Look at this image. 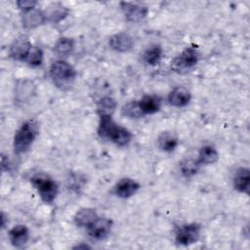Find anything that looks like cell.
<instances>
[{
	"label": "cell",
	"mask_w": 250,
	"mask_h": 250,
	"mask_svg": "<svg viewBox=\"0 0 250 250\" xmlns=\"http://www.w3.org/2000/svg\"><path fill=\"white\" fill-rule=\"evenodd\" d=\"M161 98L157 95H145L141 100H138L140 109L144 116L151 115L160 110Z\"/></svg>",
	"instance_id": "cell-16"
},
{
	"label": "cell",
	"mask_w": 250,
	"mask_h": 250,
	"mask_svg": "<svg viewBox=\"0 0 250 250\" xmlns=\"http://www.w3.org/2000/svg\"><path fill=\"white\" fill-rule=\"evenodd\" d=\"M97 133L101 139L110 141L120 147L128 146L133 139L132 133L127 128L115 123L110 115L100 116Z\"/></svg>",
	"instance_id": "cell-1"
},
{
	"label": "cell",
	"mask_w": 250,
	"mask_h": 250,
	"mask_svg": "<svg viewBox=\"0 0 250 250\" xmlns=\"http://www.w3.org/2000/svg\"><path fill=\"white\" fill-rule=\"evenodd\" d=\"M116 107H117L116 101L109 96L102 97L96 104V110L99 116L101 115L112 116V113L115 111Z\"/></svg>",
	"instance_id": "cell-21"
},
{
	"label": "cell",
	"mask_w": 250,
	"mask_h": 250,
	"mask_svg": "<svg viewBox=\"0 0 250 250\" xmlns=\"http://www.w3.org/2000/svg\"><path fill=\"white\" fill-rule=\"evenodd\" d=\"M121 114L125 117L134 118V119L141 118V117L144 116L141 109H140L139 103H138L137 100L130 101V102L126 103L121 108Z\"/></svg>",
	"instance_id": "cell-26"
},
{
	"label": "cell",
	"mask_w": 250,
	"mask_h": 250,
	"mask_svg": "<svg viewBox=\"0 0 250 250\" xmlns=\"http://www.w3.org/2000/svg\"><path fill=\"white\" fill-rule=\"evenodd\" d=\"M156 144L158 148L163 152H172L177 148L179 145V139L173 133L165 131L158 135Z\"/></svg>",
	"instance_id": "cell-19"
},
{
	"label": "cell",
	"mask_w": 250,
	"mask_h": 250,
	"mask_svg": "<svg viewBox=\"0 0 250 250\" xmlns=\"http://www.w3.org/2000/svg\"><path fill=\"white\" fill-rule=\"evenodd\" d=\"M120 8L128 21L141 22L148 15V7L139 2H126L121 1L119 3Z\"/></svg>",
	"instance_id": "cell-7"
},
{
	"label": "cell",
	"mask_w": 250,
	"mask_h": 250,
	"mask_svg": "<svg viewBox=\"0 0 250 250\" xmlns=\"http://www.w3.org/2000/svg\"><path fill=\"white\" fill-rule=\"evenodd\" d=\"M163 56V50L160 45H152L147 48L143 54V61L147 65L155 66L157 65Z\"/></svg>",
	"instance_id": "cell-23"
},
{
	"label": "cell",
	"mask_w": 250,
	"mask_h": 250,
	"mask_svg": "<svg viewBox=\"0 0 250 250\" xmlns=\"http://www.w3.org/2000/svg\"><path fill=\"white\" fill-rule=\"evenodd\" d=\"M33 45L26 36L16 38L9 48V57L14 61L25 62Z\"/></svg>",
	"instance_id": "cell-8"
},
{
	"label": "cell",
	"mask_w": 250,
	"mask_h": 250,
	"mask_svg": "<svg viewBox=\"0 0 250 250\" xmlns=\"http://www.w3.org/2000/svg\"><path fill=\"white\" fill-rule=\"evenodd\" d=\"M73 248H90V246H88V245H76L75 247H73Z\"/></svg>",
	"instance_id": "cell-31"
},
{
	"label": "cell",
	"mask_w": 250,
	"mask_h": 250,
	"mask_svg": "<svg viewBox=\"0 0 250 250\" xmlns=\"http://www.w3.org/2000/svg\"><path fill=\"white\" fill-rule=\"evenodd\" d=\"M99 218V215L94 208L90 207H84L79 209L75 215H74V224L78 228H85L88 229L97 219Z\"/></svg>",
	"instance_id": "cell-17"
},
{
	"label": "cell",
	"mask_w": 250,
	"mask_h": 250,
	"mask_svg": "<svg viewBox=\"0 0 250 250\" xmlns=\"http://www.w3.org/2000/svg\"><path fill=\"white\" fill-rule=\"evenodd\" d=\"M109 47L117 53H127L134 47V39L127 32H118L109 37Z\"/></svg>",
	"instance_id": "cell-11"
},
{
	"label": "cell",
	"mask_w": 250,
	"mask_h": 250,
	"mask_svg": "<svg viewBox=\"0 0 250 250\" xmlns=\"http://www.w3.org/2000/svg\"><path fill=\"white\" fill-rule=\"evenodd\" d=\"M141 185L131 178H122L120 179L113 188L114 194L119 198H129L137 193L140 189Z\"/></svg>",
	"instance_id": "cell-10"
},
{
	"label": "cell",
	"mask_w": 250,
	"mask_h": 250,
	"mask_svg": "<svg viewBox=\"0 0 250 250\" xmlns=\"http://www.w3.org/2000/svg\"><path fill=\"white\" fill-rule=\"evenodd\" d=\"M30 183L44 203L52 204L55 201L59 192V186L49 175L37 173L30 178Z\"/></svg>",
	"instance_id": "cell-4"
},
{
	"label": "cell",
	"mask_w": 250,
	"mask_h": 250,
	"mask_svg": "<svg viewBox=\"0 0 250 250\" xmlns=\"http://www.w3.org/2000/svg\"><path fill=\"white\" fill-rule=\"evenodd\" d=\"M39 134V125L34 119L21 123L13 139L14 152L18 155L25 153L32 146Z\"/></svg>",
	"instance_id": "cell-3"
},
{
	"label": "cell",
	"mask_w": 250,
	"mask_h": 250,
	"mask_svg": "<svg viewBox=\"0 0 250 250\" xmlns=\"http://www.w3.org/2000/svg\"><path fill=\"white\" fill-rule=\"evenodd\" d=\"M22 26L27 29L36 28L47 22V18L45 12L39 9H33L28 12L22 13L21 17Z\"/></svg>",
	"instance_id": "cell-14"
},
{
	"label": "cell",
	"mask_w": 250,
	"mask_h": 250,
	"mask_svg": "<svg viewBox=\"0 0 250 250\" xmlns=\"http://www.w3.org/2000/svg\"><path fill=\"white\" fill-rule=\"evenodd\" d=\"M112 221L106 218H98L87 229L88 234L96 240L105 239L112 229Z\"/></svg>",
	"instance_id": "cell-9"
},
{
	"label": "cell",
	"mask_w": 250,
	"mask_h": 250,
	"mask_svg": "<svg viewBox=\"0 0 250 250\" xmlns=\"http://www.w3.org/2000/svg\"><path fill=\"white\" fill-rule=\"evenodd\" d=\"M49 74L53 84L62 91L69 90L77 77V71L74 66L65 60L61 59L51 64Z\"/></svg>",
	"instance_id": "cell-2"
},
{
	"label": "cell",
	"mask_w": 250,
	"mask_h": 250,
	"mask_svg": "<svg viewBox=\"0 0 250 250\" xmlns=\"http://www.w3.org/2000/svg\"><path fill=\"white\" fill-rule=\"evenodd\" d=\"M200 165L201 164L197 159L195 160L192 158H187L180 162V171L184 177L191 178L197 174Z\"/></svg>",
	"instance_id": "cell-25"
},
{
	"label": "cell",
	"mask_w": 250,
	"mask_h": 250,
	"mask_svg": "<svg viewBox=\"0 0 250 250\" xmlns=\"http://www.w3.org/2000/svg\"><path fill=\"white\" fill-rule=\"evenodd\" d=\"M43 59H44V55L41 48L33 46L30 50L29 55L26 58L25 62L31 67H38L42 64Z\"/></svg>",
	"instance_id": "cell-27"
},
{
	"label": "cell",
	"mask_w": 250,
	"mask_h": 250,
	"mask_svg": "<svg viewBox=\"0 0 250 250\" xmlns=\"http://www.w3.org/2000/svg\"><path fill=\"white\" fill-rule=\"evenodd\" d=\"M16 5L22 13H24L35 9L37 2L33 0H19L16 2Z\"/></svg>",
	"instance_id": "cell-28"
},
{
	"label": "cell",
	"mask_w": 250,
	"mask_h": 250,
	"mask_svg": "<svg viewBox=\"0 0 250 250\" xmlns=\"http://www.w3.org/2000/svg\"><path fill=\"white\" fill-rule=\"evenodd\" d=\"M44 12L47 18V22H52V23L61 22L69 14V10L65 6H63L62 3H59V2L50 4Z\"/></svg>",
	"instance_id": "cell-18"
},
{
	"label": "cell",
	"mask_w": 250,
	"mask_h": 250,
	"mask_svg": "<svg viewBox=\"0 0 250 250\" xmlns=\"http://www.w3.org/2000/svg\"><path fill=\"white\" fill-rule=\"evenodd\" d=\"M74 49V40L70 37H60L53 48L54 53L57 57H59L61 60H63V58L68 57Z\"/></svg>",
	"instance_id": "cell-20"
},
{
	"label": "cell",
	"mask_w": 250,
	"mask_h": 250,
	"mask_svg": "<svg viewBox=\"0 0 250 250\" xmlns=\"http://www.w3.org/2000/svg\"><path fill=\"white\" fill-rule=\"evenodd\" d=\"M1 167L3 171L9 170V160H8V157H6V155L4 154H2L1 156Z\"/></svg>",
	"instance_id": "cell-29"
},
{
	"label": "cell",
	"mask_w": 250,
	"mask_h": 250,
	"mask_svg": "<svg viewBox=\"0 0 250 250\" xmlns=\"http://www.w3.org/2000/svg\"><path fill=\"white\" fill-rule=\"evenodd\" d=\"M219 159V153L217 149L211 145L203 146L198 152V162L200 164L209 165L217 162Z\"/></svg>",
	"instance_id": "cell-22"
},
{
	"label": "cell",
	"mask_w": 250,
	"mask_h": 250,
	"mask_svg": "<svg viewBox=\"0 0 250 250\" xmlns=\"http://www.w3.org/2000/svg\"><path fill=\"white\" fill-rule=\"evenodd\" d=\"M233 188L241 193H249L250 186V171L246 167H239L235 170L232 178Z\"/></svg>",
	"instance_id": "cell-15"
},
{
	"label": "cell",
	"mask_w": 250,
	"mask_h": 250,
	"mask_svg": "<svg viewBox=\"0 0 250 250\" xmlns=\"http://www.w3.org/2000/svg\"><path fill=\"white\" fill-rule=\"evenodd\" d=\"M201 226L197 223L183 224L176 229L175 241L179 245L188 246L198 241Z\"/></svg>",
	"instance_id": "cell-6"
},
{
	"label": "cell",
	"mask_w": 250,
	"mask_h": 250,
	"mask_svg": "<svg viewBox=\"0 0 250 250\" xmlns=\"http://www.w3.org/2000/svg\"><path fill=\"white\" fill-rule=\"evenodd\" d=\"M11 244L16 248H23L29 239V230L25 225L19 224L14 226L8 232Z\"/></svg>",
	"instance_id": "cell-13"
},
{
	"label": "cell",
	"mask_w": 250,
	"mask_h": 250,
	"mask_svg": "<svg viewBox=\"0 0 250 250\" xmlns=\"http://www.w3.org/2000/svg\"><path fill=\"white\" fill-rule=\"evenodd\" d=\"M0 218H1V219H0V220H1V228L4 229V228L6 227V225L8 224V216H6L4 212H2Z\"/></svg>",
	"instance_id": "cell-30"
},
{
	"label": "cell",
	"mask_w": 250,
	"mask_h": 250,
	"mask_svg": "<svg viewBox=\"0 0 250 250\" xmlns=\"http://www.w3.org/2000/svg\"><path fill=\"white\" fill-rule=\"evenodd\" d=\"M199 61V53L194 47H186L177 57H175L171 63V69L178 74H185L190 71Z\"/></svg>",
	"instance_id": "cell-5"
},
{
	"label": "cell",
	"mask_w": 250,
	"mask_h": 250,
	"mask_svg": "<svg viewBox=\"0 0 250 250\" xmlns=\"http://www.w3.org/2000/svg\"><path fill=\"white\" fill-rule=\"evenodd\" d=\"M168 103L174 107H184L188 105L191 100L190 91L183 86H177L168 95Z\"/></svg>",
	"instance_id": "cell-12"
},
{
	"label": "cell",
	"mask_w": 250,
	"mask_h": 250,
	"mask_svg": "<svg viewBox=\"0 0 250 250\" xmlns=\"http://www.w3.org/2000/svg\"><path fill=\"white\" fill-rule=\"evenodd\" d=\"M34 90V85L29 80H21L18 83L15 90V98L19 102H24L28 100Z\"/></svg>",
	"instance_id": "cell-24"
}]
</instances>
